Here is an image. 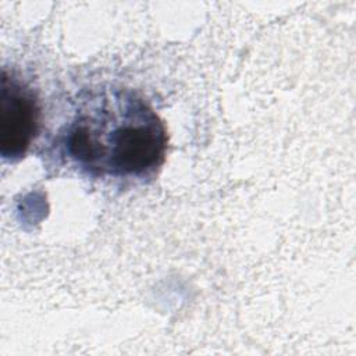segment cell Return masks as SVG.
<instances>
[{"instance_id": "obj_2", "label": "cell", "mask_w": 356, "mask_h": 356, "mask_svg": "<svg viewBox=\"0 0 356 356\" xmlns=\"http://www.w3.org/2000/svg\"><path fill=\"white\" fill-rule=\"evenodd\" d=\"M40 108L33 90L14 75L1 76L0 153L4 160L22 159L39 128Z\"/></svg>"}, {"instance_id": "obj_1", "label": "cell", "mask_w": 356, "mask_h": 356, "mask_svg": "<svg viewBox=\"0 0 356 356\" xmlns=\"http://www.w3.org/2000/svg\"><path fill=\"white\" fill-rule=\"evenodd\" d=\"M167 129L136 92L102 83L79 95L64 134L70 159L96 178H142L165 159Z\"/></svg>"}]
</instances>
